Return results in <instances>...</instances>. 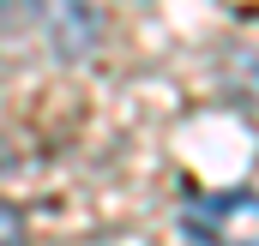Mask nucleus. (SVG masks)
<instances>
[{
    "label": "nucleus",
    "mask_w": 259,
    "mask_h": 246,
    "mask_svg": "<svg viewBox=\"0 0 259 246\" xmlns=\"http://www.w3.org/2000/svg\"><path fill=\"white\" fill-rule=\"evenodd\" d=\"M193 246H259V192H205L181 204Z\"/></svg>",
    "instance_id": "f257e3e1"
},
{
    "label": "nucleus",
    "mask_w": 259,
    "mask_h": 246,
    "mask_svg": "<svg viewBox=\"0 0 259 246\" xmlns=\"http://www.w3.org/2000/svg\"><path fill=\"white\" fill-rule=\"evenodd\" d=\"M36 24H42L49 48L61 60H78L103 42V18H97L91 0H36Z\"/></svg>",
    "instance_id": "f03ea898"
},
{
    "label": "nucleus",
    "mask_w": 259,
    "mask_h": 246,
    "mask_svg": "<svg viewBox=\"0 0 259 246\" xmlns=\"http://www.w3.org/2000/svg\"><path fill=\"white\" fill-rule=\"evenodd\" d=\"M0 246H24V210L12 198H0Z\"/></svg>",
    "instance_id": "7ed1b4c3"
}]
</instances>
